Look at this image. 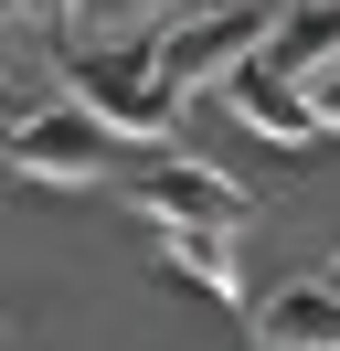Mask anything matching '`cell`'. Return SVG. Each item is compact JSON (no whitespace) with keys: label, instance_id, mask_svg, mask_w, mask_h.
<instances>
[{"label":"cell","instance_id":"6da1fadb","mask_svg":"<svg viewBox=\"0 0 340 351\" xmlns=\"http://www.w3.org/2000/svg\"><path fill=\"white\" fill-rule=\"evenodd\" d=\"M64 86H75V107H96L138 149H160L181 128V86L160 75V43H85V53H64Z\"/></svg>","mask_w":340,"mask_h":351},{"label":"cell","instance_id":"7a4b0ae2","mask_svg":"<svg viewBox=\"0 0 340 351\" xmlns=\"http://www.w3.org/2000/svg\"><path fill=\"white\" fill-rule=\"evenodd\" d=\"M106 138H117V128H106L96 107H75V96H64V107H32L11 138H0V149H11V171L42 181V192H96L106 160H117Z\"/></svg>","mask_w":340,"mask_h":351},{"label":"cell","instance_id":"3957f363","mask_svg":"<svg viewBox=\"0 0 340 351\" xmlns=\"http://www.w3.org/2000/svg\"><path fill=\"white\" fill-rule=\"evenodd\" d=\"M266 32H276V0H212V11H191V22L160 32V75L181 96H202V86H223Z\"/></svg>","mask_w":340,"mask_h":351},{"label":"cell","instance_id":"277c9868","mask_svg":"<svg viewBox=\"0 0 340 351\" xmlns=\"http://www.w3.org/2000/svg\"><path fill=\"white\" fill-rule=\"evenodd\" d=\"M127 213L138 223H245V181H223V171H202V160H160V171H138L127 181Z\"/></svg>","mask_w":340,"mask_h":351},{"label":"cell","instance_id":"5b68a950","mask_svg":"<svg viewBox=\"0 0 340 351\" xmlns=\"http://www.w3.org/2000/svg\"><path fill=\"white\" fill-rule=\"evenodd\" d=\"M255 351H340V277H287L276 298H255Z\"/></svg>","mask_w":340,"mask_h":351},{"label":"cell","instance_id":"8992f818","mask_svg":"<svg viewBox=\"0 0 340 351\" xmlns=\"http://www.w3.org/2000/svg\"><path fill=\"white\" fill-rule=\"evenodd\" d=\"M223 96H234V117H245L255 138H319V128H308V96H298V75H287V64H266V43H255L245 64L223 75Z\"/></svg>","mask_w":340,"mask_h":351},{"label":"cell","instance_id":"52a82bcc","mask_svg":"<svg viewBox=\"0 0 340 351\" xmlns=\"http://www.w3.org/2000/svg\"><path fill=\"white\" fill-rule=\"evenodd\" d=\"M170 266L181 277H202L212 298H245V223H170Z\"/></svg>","mask_w":340,"mask_h":351},{"label":"cell","instance_id":"ba28073f","mask_svg":"<svg viewBox=\"0 0 340 351\" xmlns=\"http://www.w3.org/2000/svg\"><path fill=\"white\" fill-rule=\"evenodd\" d=\"M330 53H340V0H287L276 32H266V64L308 75V64H330Z\"/></svg>","mask_w":340,"mask_h":351},{"label":"cell","instance_id":"9c48e42d","mask_svg":"<svg viewBox=\"0 0 340 351\" xmlns=\"http://www.w3.org/2000/svg\"><path fill=\"white\" fill-rule=\"evenodd\" d=\"M298 96H308V128H319V138H340V53L298 75Z\"/></svg>","mask_w":340,"mask_h":351},{"label":"cell","instance_id":"30bf717a","mask_svg":"<svg viewBox=\"0 0 340 351\" xmlns=\"http://www.w3.org/2000/svg\"><path fill=\"white\" fill-rule=\"evenodd\" d=\"M138 11H149V0H75V32H85V43H117Z\"/></svg>","mask_w":340,"mask_h":351},{"label":"cell","instance_id":"8fae6325","mask_svg":"<svg viewBox=\"0 0 340 351\" xmlns=\"http://www.w3.org/2000/svg\"><path fill=\"white\" fill-rule=\"evenodd\" d=\"M21 22H75V0H11Z\"/></svg>","mask_w":340,"mask_h":351},{"label":"cell","instance_id":"7c38bea8","mask_svg":"<svg viewBox=\"0 0 340 351\" xmlns=\"http://www.w3.org/2000/svg\"><path fill=\"white\" fill-rule=\"evenodd\" d=\"M21 64V32H11V0H0V75Z\"/></svg>","mask_w":340,"mask_h":351},{"label":"cell","instance_id":"4fadbf2b","mask_svg":"<svg viewBox=\"0 0 340 351\" xmlns=\"http://www.w3.org/2000/svg\"><path fill=\"white\" fill-rule=\"evenodd\" d=\"M330 277H340V266H330Z\"/></svg>","mask_w":340,"mask_h":351}]
</instances>
